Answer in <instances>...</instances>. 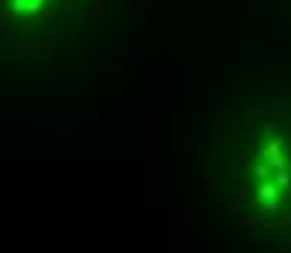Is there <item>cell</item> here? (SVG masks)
<instances>
[{
	"label": "cell",
	"mask_w": 291,
	"mask_h": 253,
	"mask_svg": "<svg viewBox=\"0 0 291 253\" xmlns=\"http://www.w3.org/2000/svg\"><path fill=\"white\" fill-rule=\"evenodd\" d=\"M265 159H268V165H271V168H283V147H280V141L268 144V150H265Z\"/></svg>",
	"instance_id": "1"
},
{
	"label": "cell",
	"mask_w": 291,
	"mask_h": 253,
	"mask_svg": "<svg viewBox=\"0 0 291 253\" xmlns=\"http://www.w3.org/2000/svg\"><path fill=\"white\" fill-rule=\"evenodd\" d=\"M259 194H262L265 200H271V197H277V186H271V183H262V186H259Z\"/></svg>",
	"instance_id": "2"
},
{
	"label": "cell",
	"mask_w": 291,
	"mask_h": 253,
	"mask_svg": "<svg viewBox=\"0 0 291 253\" xmlns=\"http://www.w3.org/2000/svg\"><path fill=\"white\" fill-rule=\"evenodd\" d=\"M268 174H271V165H268V162H265V165H259V168H256V177H262V180H265Z\"/></svg>",
	"instance_id": "3"
}]
</instances>
